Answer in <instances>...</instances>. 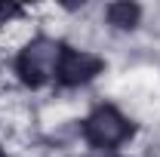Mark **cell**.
<instances>
[{
  "mask_svg": "<svg viewBox=\"0 0 160 157\" xmlns=\"http://www.w3.org/2000/svg\"><path fill=\"white\" fill-rule=\"evenodd\" d=\"M74 123H77V145H83V151L129 154V148H136L145 133L139 114L111 96L92 99L74 117Z\"/></svg>",
  "mask_w": 160,
  "mask_h": 157,
  "instance_id": "cell-1",
  "label": "cell"
},
{
  "mask_svg": "<svg viewBox=\"0 0 160 157\" xmlns=\"http://www.w3.org/2000/svg\"><path fill=\"white\" fill-rule=\"evenodd\" d=\"M62 46H65V34H56L49 28H34L28 37H22L9 49L3 71L19 93H28V96L52 93Z\"/></svg>",
  "mask_w": 160,
  "mask_h": 157,
  "instance_id": "cell-2",
  "label": "cell"
},
{
  "mask_svg": "<svg viewBox=\"0 0 160 157\" xmlns=\"http://www.w3.org/2000/svg\"><path fill=\"white\" fill-rule=\"evenodd\" d=\"M108 71H111L108 53H102L99 46L65 37L56 80H52V96L71 99V96H80V93H89L96 83H102L108 77Z\"/></svg>",
  "mask_w": 160,
  "mask_h": 157,
  "instance_id": "cell-3",
  "label": "cell"
},
{
  "mask_svg": "<svg viewBox=\"0 0 160 157\" xmlns=\"http://www.w3.org/2000/svg\"><path fill=\"white\" fill-rule=\"evenodd\" d=\"M148 22H151V6L139 0H108L96 6V25L111 40L139 37L142 31H148Z\"/></svg>",
  "mask_w": 160,
  "mask_h": 157,
  "instance_id": "cell-4",
  "label": "cell"
},
{
  "mask_svg": "<svg viewBox=\"0 0 160 157\" xmlns=\"http://www.w3.org/2000/svg\"><path fill=\"white\" fill-rule=\"evenodd\" d=\"M34 19V9L25 6V3H12V0H0V34L19 28L25 22Z\"/></svg>",
  "mask_w": 160,
  "mask_h": 157,
  "instance_id": "cell-5",
  "label": "cell"
},
{
  "mask_svg": "<svg viewBox=\"0 0 160 157\" xmlns=\"http://www.w3.org/2000/svg\"><path fill=\"white\" fill-rule=\"evenodd\" d=\"M74 157H132V154H108V151H80Z\"/></svg>",
  "mask_w": 160,
  "mask_h": 157,
  "instance_id": "cell-6",
  "label": "cell"
},
{
  "mask_svg": "<svg viewBox=\"0 0 160 157\" xmlns=\"http://www.w3.org/2000/svg\"><path fill=\"white\" fill-rule=\"evenodd\" d=\"M0 157H19V154H16V151H12V148H9V145L0 139Z\"/></svg>",
  "mask_w": 160,
  "mask_h": 157,
  "instance_id": "cell-7",
  "label": "cell"
},
{
  "mask_svg": "<svg viewBox=\"0 0 160 157\" xmlns=\"http://www.w3.org/2000/svg\"><path fill=\"white\" fill-rule=\"evenodd\" d=\"M157 80H160V62H157Z\"/></svg>",
  "mask_w": 160,
  "mask_h": 157,
  "instance_id": "cell-8",
  "label": "cell"
}]
</instances>
